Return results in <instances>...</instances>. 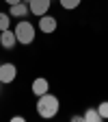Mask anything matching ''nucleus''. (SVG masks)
<instances>
[{
  "instance_id": "16",
  "label": "nucleus",
  "mask_w": 108,
  "mask_h": 122,
  "mask_svg": "<svg viewBox=\"0 0 108 122\" xmlns=\"http://www.w3.org/2000/svg\"><path fill=\"white\" fill-rule=\"evenodd\" d=\"M24 2H30V0H24Z\"/></svg>"
},
{
  "instance_id": "2",
  "label": "nucleus",
  "mask_w": 108,
  "mask_h": 122,
  "mask_svg": "<svg viewBox=\"0 0 108 122\" xmlns=\"http://www.w3.org/2000/svg\"><path fill=\"white\" fill-rule=\"evenodd\" d=\"M13 33H15V37H17V44L28 46V44L35 41V26L30 24L28 20H20L17 24H15Z\"/></svg>"
},
{
  "instance_id": "8",
  "label": "nucleus",
  "mask_w": 108,
  "mask_h": 122,
  "mask_svg": "<svg viewBox=\"0 0 108 122\" xmlns=\"http://www.w3.org/2000/svg\"><path fill=\"white\" fill-rule=\"evenodd\" d=\"M30 89H33V94L39 98L41 94H45V92L50 89V85H48V79H43V76H41V79H35V81H33V85H30Z\"/></svg>"
},
{
  "instance_id": "13",
  "label": "nucleus",
  "mask_w": 108,
  "mask_h": 122,
  "mask_svg": "<svg viewBox=\"0 0 108 122\" xmlns=\"http://www.w3.org/2000/svg\"><path fill=\"white\" fill-rule=\"evenodd\" d=\"M11 120H13V122H24V120H26V118H24V116H13V118H11Z\"/></svg>"
},
{
  "instance_id": "7",
  "label": "nucleus",
  "mask_w": 108,
  "mask_h": 122,
  "mask_svg": "<svg viewBox=\"0 0 108 122\" xmlns=\"http://www.w3.org/2000/svg\"><path fill=\"white\" fill-rule=\"evenodd\" d=\"M15 44H17V37H15V33L11 28H4V30H0V46L7 50L15 48Z\"/></svg>"
},
{
  "instance_id": "14",
  "label": "nucleus",
  "mask_w": 108,
  "mask_h": 122,
  "mask_svg": "<svg viewBox=\"0 0 108 122\" xmlns=\"http://www.w3.org/2000/svg\"><path fill=\"white\" fill-rule=\"evenodd\" d=\"M82 120H84L82 116H71V122H82Z\"/></svg>"
},
{
  "instance_id": "3",
  "label": "nucleus",
  "mask_w": 108,
  "mask_h": 122,
  "mask_svg": "<svg viewBox=\"0 0 108 122\" xmlns=\"http://www.w3.org/2000/svg\"><path fill=\"white\" fill-rule=\"evenodd\" d=\"M15 76H17V68H15L13 63H0V83H13Z\"/></svg>"
},
{
  "instance_id": "12",
  "label": "nucleus",
  "mask_w": 108,
  "mask_h": 122,
  "mask_svg": "<svg viewBox=\"0 0 108 122\" xmlns=\"http://www.w3.org/2000/svg\"><path fill=\"white\" fill-rule=\"evenodd\" d=\"M97 111H99L102 120H108V100H104V102L97 105Z\"/></svg>"
},
{
  "instance_id": "11",
  "label": "nucleus",
  "mask_w": 108,
  "mask_h": 122,
  "mask_svg": "<svg viewBox=\"0 0 108 122\" xmlns=\"http://www.w3.org/2000/svg\"><path fill=\"white\" fill-rule=\"evenodd\" d=\"M9 26H11V15L0 11V30H4V28H9Z\"/></svg>"
},
{
  "instance_id": "10",
  "label": "nucleus",
  "mask_w": 108,
  "mask_h": 122,
  "mask_svg": "<svg viewBox=\"0 0 108 122\" xmlns=\"http://www.w3.org/2000/svg\"><path fill=\"white\" fill-rule=\"evenodd\" d=\"M58 2H60V7H63V9L71 11V9H78L82 0H58Z\"/></svg>"
},
{
  "instance_id": "6",
  "label": "nucleus",
  "mask_w": 108,
  "mask_h": 122,
  "mask_svg": "<svg viewBox=\"0 0 108 122\" xmlns=\"http://www.w3.org/2000/svg\"><path fill=\"white\" fill-rule=\"evenodd\" d=\"M56 26H58V22H56L54 15H48V13H45V15L39 18V30H41V33H54Z\"/></svg>"
},
{
  "instance_id": "4",
  "label": "nucleus",
  "mask_w": 108,
  "mask_h": 122,
  "mask_svg": "<svg viewBox=\"0 0 108 122\" xmlns=\"http://www.w3.org/2000/svg\"><path fill=\"white\" fill-rule=\"evenodd\" d=\"M50 5H52V0H30L28 7H30V13L37 15V18H41V15H45L50 11Z\"/></svg>"
},
{
  "instance_id": "5",
  "label": "nucleus",
  "mask_w": 108,
  "mask_h": 122,
  "mask_svg": "<svg viewBox=\"0 0 108 122\" xmlns=\"http://www.w3.org/2000/svg\"><path fill=\"white\" fill-rule=\"evenodd\" d=\"M30 13V7H28V2H15V5H9V15L11 18H20V20H24L26 15Z\"/></svg>"
},
{
  "instance_id": "1",
  "label": "nucleus",
  "mask_w": 108,
  "mask_h": 122,
  "mask_svg": "<svg viewBox=\"0 0 108 122\" xmlns=\"http://www.w3.org/2000/svg\"><path fill=\"white\" fill-rule=\"evenodd\" d=\"M58 109H60V102H58V98H56L54 94L45 92V94L39 96V100H37V113H39L41 118L50 120V118H54V116L58 113Z\"/></svg>"
},
{
  "instance_id": "15",
  "label": "nucleus",
  "mask_w": 108,
  "mask_h": 122,
  "mask_svg": "<svg viewBox=\"0 0 108 122\" xmlns=\"http://www.w3.org/2000/svg\"><path fill=\"white\" fill-rule=\"evenodd\" d=\"M7 5H15V2H22V0H4Z\"/></svg>"
},
{
  "instance_id": "9",
  "label": "nucleus",
  "mask_w": 108,
  "mask_h": 122,
  "mask_svg": "<svg viewBox=\"0 0 108 122\" xmlns=\"http://www.w3.org/2000/svg\"><path fill=\"white\" fill-rule=\"evenodd\" d=\"M82 118H84V122H102V116L97 111V107H89Z\"/></svg>"
}]
</instances>
